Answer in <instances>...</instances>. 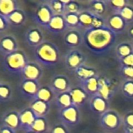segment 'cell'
<instances>
[{
	"instance_id": "1",
	"label": "cell",
	"mask_w": 133,
	"mask_h": 133,
	"mask_svg": "<svg viewBox=\"0 0 133 133\" xmlns=\"http://www.w3.org/2000/svg\"><path fill=\"white\" fill-rule=\"evenodd\" d=\"M83 44L95 55H103L110 51L117 40V34L108 26L84 30Z\"/></svg>"
},
{
	"instance_id": "2",
	"label": "cell",
	"mask_w": 133,
	"mask_h": 133,
	"mask_svg": "<svg viewBox=\"0 0 133 133\" xmlns=\"http://www.w3.org/2000/svg\"><path fill=\"white\" fill-rule=\"evenodd\" d=\"M35 62L41 66L51 68L58 64L61 57L58 45L49 41H44L34 51Z\"/></svg>"
},
{
	"instance_id": "3",
	"label": "cell",
	"mask_w": 133,
	"mask_h": 133,
	"mask_svg": "<svg viewBox=\"0 0 133 133\" xmlns=\"http://www.w3.org/2000/svg\"><path fill=\"white\" fill-rule=\"evenodd\" d=\"M28 62L29 59L26 52L19 49L12 54L4 56L2 60V66L3 70L9 74L21 76Z\"/></svg>"
},
{
	"instance_id": "4",
	"label": "cell",
	"mask_w": 133,
	"mask_h": 133,
	"mask_svg": "<svg viewBox=\"0 0 133 133\" xmlns=\"http://www.w3.org/2000/svg\"><path fill=\"white\" fill-rule=\"evenodd\" d=\"M122 124L123 118L121 115L115 110L109 109L105 113L100 115L99 125L107 131L116 132Z\"/></svg>"
},
{
	"instance_id": "5",
	"label": "cell",
	"mask_w": 133,
	"mask_h": 133,
	"mask_svg": "<svg viewBox=\"0 0 133 133\" xmlns=\"http://www.w3.org/2000/svg\"><path fill=\"white\" fill-rule=\"evenodd\" d=\"M58 118L61 123L69 129H71L80 122L81 112L78 107L72 105L69 108L60 109L58 111Z\"/></svg>"
},
{
	"instance_id": "6",
	"label": "cell",
	"mask_w": 133,
	"mask_h": 133,
	"mask_svg": "<svg viewBox=\"0 0 133 133\" xmlns=\"http://www.w3.org/2000/svg\"><path fill=\"white\" fill-rule=\"evenodd\" d=\"M53 16L54 12L48 2H40L36 7L32 19L37 25L45 28Z\"/></svg>"
},
{
	"instance_id": "7",
	"label": "cell",
	"mask_w": 133,
	"mask_h": 133,
	"mask_svg": "<svg viewBox=\"0 0 133 133\" xmlns=\"http://www.w3.org/2000/svg\"><path fill=\"white\" fill-rule=\"evenodd\" d=\"M86 60V55L78 49L69 50L65 55V66L68 69L72 71H75L76 69L84 65Z\"/></svg>"
},
{
	"instance_id": "8",
	"label": "cell",
	"mask_w": 133,
	"mask_h": 133,
	"mask_svg": "<svg viewBox=\"0 0 133 133\" xmlns=\"http://www.w3.org/2000/svg\"><path fill=\"white\" fill-rule=\"evenodd\" d=\"M117 92V86L111 79L101 76L99 77V89L98 94L103 97L107 101H110Z\"/></svg>"
},
{
	"instance_id": "9",
	"label": "cell",
	"mask_w": 133,
	"mask_h": 133,
	"mask_svg": "<svg viewBox=\"0 0 133 133\" xmlns=\"http://www.w3.org/2000/svg\"><path fill=\"white\" fill-rule=\"evenodd\" d=\"M41 87V86L38 81L23 79L19 86V91L23 97L32 101Z\"/></svg>"
},
{
	"instance_id": "10",
	"label": "cell",
	"mask_w": 133,
	"mask_h": 133,
	"mask_svg": "<svg viewBox=\"0 0 133 133\" xmlns=\"http://www.w3.org/2000/svg\"><path fill=\"white\" fill-rule=\"evenodd\" d=\"M50 87L55 94L69 92L72 87L69 77L63 74H57L53 76L50 83Z\"/></svg>"
},
{
	"instance_id": "11",
	"label": "cell",
	"mask_w": 133,
	"mask_h": 133,
	"mask_svg": "<svg viewBox=\"0 0 133 133\" xmlns=\"http://www.w3.org/2000/svg\"><path fill=\"white\" fill-rule=\"evenodd\" d=\"M43 76V69L42 66L38 64L37 62L29 61L23 69L21 76L23 79H30L38 81L41 79Z\"/></svg>"
},
{
	"instance_id": "12",
	"label": "cell",
	"mask_w": 133,
	"mask_h": 133,
	"mask_svg": "<svg viewBox=\"0 0 133 133\" xmlns=\"http://www.w3.org/2000/svg\"><path fill=\"white\" fill-rule=\"evenodd\" d=\"M63 41L67 47L72 49H77L83 44V36L78 29H68L64 33Z\"/></svg>"
},
{
	"instance_id": "13",
	"label": "cell",
	"mask_w": 133,
	"mask_h": 133,
	"mask_svg": "<svg viewBox=\"0 0 133 133\" xmlns=\"http://www.w3.org/2000/svg\"><path fill=\"white\" fill-rule=\"evenodd\" d=\"M25 41L28 46L31 48H37L42 42L44 41V36L43 31L37 26H31L26 31Z\"/></svg>"
},
{
	"instance_id": "14",
	"label": "cell",
	"mask_w": 133,
	"mask_h": 133,
	"mask_svg": "<svg viewBox=\"0 0 133 133\" xmlns=\"http://www.w3.org/2000/svg\"><path fill=\"white\" fill-rule=\"evenodd\" d=\"M107 26L116 34H123L128 27L129 23L118 13H113L106 19Z\"/></svg>"
},
{
	"instance_id": "15",
	"label": "cell",
	"mask_w": 133,
	"mask_h": 133,
	"mask_svg": "<svg viewBox=\"0 0 133 133\" xmlns=\"http://www.w3.org/2000/svg\"><path fill=\"white\" fill-rule=\"evenodd\" d=\"M110 101L104 99L100 94H95L91 96L89 101L90 108L93 112L99 115H103L110 108Z\"/></svg>"
},
{
	"instance_id": "16",
	"label": "cell",
	"mask_w": 133,
	"mask_h": 133,
	"mask_svg": "<svg viewBox=\"0 0 133 133\" xmlns=\"http://www.w3.org/2000/svg\"><path fill=\"white\" fill-rule=\"evenodd\" d=\"M19 50V44L15 36L8 34L0 38V53L4 56Z\"/></svg>"
},
{
	"instance_id": "17",
	"label": "cell",
	"mask_w": 133,
	"mask_h": 133,
	"mask_svg": "<svg viewBox=\"0 0 133 133\" xmlns=\"http://www.w3.org/2000/svg\"><path fill=\"white\" fill-rule=\"evenodd\" d=\"M69 93L72 99L73 105L78 107L79 108L83 107L90 98V96L80 85L72 87L69 90Z\"/></svg>"
},
{
	"instance_id": "18",
	"label": "cell",
	"mask_w": 133,
	"mask_h": 133,
	"mask_svg": "<svg viewBox=\"0 0 133 133\" xmlns=\"http://www.w3.org/2000/svg\"><path fill=\"white\" fill-rule=\"evenodd\" d=\"M54 34H60L68 30L63 15H54L48 26L44 28Z\"/></svg>"
},
{
	"instance_id": "19",
	"label": "cell",
	"mask_w": 133,
	"mask_h": 133,
	"mask_svg": "<svg viewBox=\"0 0 133 133\" xmlns=\"http://www.w3.org/2000/svg\"><path fill=\"white\" fill-rule=\"evenodd\" d=\"M73 72L79 79V83L84 82L94 76H98V72L96 68L90 65H87L86 64L76 69L75 71H73Z\"/></svg>"
},
{
	"instance_id": "20",
	"label": "cell",
	"mask_w": 133,
	"mask_h": 133,
	"mask_svg": "<svg viewBox=\"0 0 133 133\" xmlns=\"http://www.w3.org/2000/svg\"><path fill=\"white\" fill-rule=\"evenodd\" d=\"M37 118V116L31 110L30 108L23 109L19 112L20 128L23 129L26 132H27Z\"/></svg>"
},
{
	"instance_id": "21",
	"label": "cell",
	"mask_w": 133,
	"mask_h": 133,
	"mask_svg": "<svg viewBox=\"0 0 133 133\" xmlns=\"http://www.w3.org/2000/svg\"><path fill=\"white\" fill-rule=\"evenodd\" d=\"M2 125L8 126L14 130L20 128L19 112L16 111H9L6 112L2 118Z\"/></svg>"
},
{
	"instance_id": "22",
	"label": "cell",
	"mask_w": 133,
	"mask_h": 133,
	"mask_svg": "<svg viewBox=\"0 0 133 133\" xmlns=\"http://www.w3.org/2000/svg\"><path fill=\"white\" fill-rule=\"evenodd\" d=\"M5 19L9 23V26L13 27H19L26 23V15L23 10L19 9L7 16Z\"/></svg>"
},
{
	"instance_id": "23",
	"label": "cell",
	"mask_w": 133,
	"mask_h": 133,
	"mask_svg": "<svg viewBox=\"0 0 133 133\" xmlns=\"http://www.w3.org/2000/svg\"><path fill=\"white\" fill-rule=\"evenodd\" d=\"M31 110L37 117H46L51 109V104L40 100H34L31 101Z\"/></svg>"
},
{
	"instance_id": "24",
	"label": "cell",
	"mask_w": 133,
	"mask_h": 133,
	"mask_svg": "<svg viewBox=\"0 0 133 133\" xmlns=\"http://www.w3.org/2000/svg\"><path fill=\"white\" fill-rule=\"evenodd\" d=\"M55 93L53 91L50 85L41 86L34 100H40L51 104V102L55 98ZM33 100V101H34Z\"/></svg>"
},
{
	"instance_id": "25",
	"label": "cell",
	"mask_w": 133,
	"mask_h": 133,
	"mask_svg": "<svg viewBox=\"0 0 133 133\" xmlns=\"http://www.w3.org/2000/svg\"><path fill=\"white\" fill-rule=\"evenodd\" d=\"M133 53V42L122 41L119 43L115 48V55L118 60H121Z\"/></svg>"
},
{
	"instance_id": "26",
	"label": "cell",
	"mask_w": 133,
	"mask_h": 133,
	"mask_svg": "<svg viewBox=\"0 0 133 133\" xmlns=\"http://www.w3.org/2000/svg\"><path fill=\"white\" fill-rule=\"evenodd\" d=\"M20 9L18 1L16 0H0V16L6 18L10 13Z\"/></svg>"
},
{
	"instance_id": "27",
	"label": "cell",
	"mask_w": 133,
	"mask_h": 133,
	"mask_svg": "<svg viewBox=\"0 0 133 133\" xmlns=\"http://www.w3.org/2000/svg\"><path fill=\"white\" fill-rule=\"evenodd\" d=\"M99 77L100 76H94L84 82L79 83V85L87 91V93L91 97L98 94L99 89Z\"/></svg>"
},
{
	"instance_id": "28",
	"label": "cell",
	"mask_w": 133,
	"mask_h": 133,
	"mask_svg": "<svg viewBox=\"0 0 133 133\" xmlns=\"http://www.w3.org/2000/svg\"><path fill=\"white\" fill-rule=\"evenodd\" d=\"M94 13L90 12L88 9L82 10L79 13V25L80 28L84 29V30L91 29L94 18Z\"/></svg>"
},
{
	"instance_id": "29",
	"label": "cell",
	"mask_w": 133,
	"mask_h": 133,
	"mask_svg": "<svg viewBox=\"0 0 133 133\" xmlns=\"http://www.w3.org/2000/svg\"><path fill=\"white\" fill-rule=\"evenodd\" d=\"M88 10L92 12L93 13L101 16L106 12L108 9V5L106 1L104 0H92L88 2Z\"/></svg>"
},
{
	"instance_id": "30",
	"label": "cell",
	"mask_w": 133,
	"mask_h": 133,
	"mask_svg": "<svg viewBox=\"0 0 133 133\" xmlns=\"http://www.w3.org/2000/svg\"><path fill=\"white\" fill-rule=\"evenodd\" d=\"M55 103L56 106L59 108V110L66 108L73 105L72 99L69 92L56 94L55 98Z\"/></svg>"
},
{
	"instance_id": "31",
	"label": "cell",
	"mask_w": 133,
	"mask_h": 133,
	"mask_svg": "<svg viewBox=\"0 0 133 133\" xmlns=\"http://www.w3.org/2000/svg\"><path fill=\"white\" fill-rule=\"evenodd\" d=\"M48 130V122L46 117H37L27 132L31 131L36 133H45Z\"/></svg>"
},
{
	"instance_id": "32",
	"label": "cell",
	"mask_w": 133,
	"mask_h": 133,
	"mask_svg": "<svg viewBox=\"0 0 133 133\" xmlns=\"http://www.w3.org/2000/svg\"><path fill=\"white\" fill-rule=\"evenodd\" d=\"M63 16L68 29L80 28L79 13H65Z\"/></svg>"
},
{
	"instance_id": "33",
	"label": "cell",
	"mask_w": 133,
	"mask_h": 133,
	"mask_svg": "<svg viewBox=\"0 0 133 133\" xmlns=\"http://www.w3.org/2000/svg\"><path fill=\"white\" fill-rule=\"evenodd\" d=\"M12 96V90L8 84L2 83L0 85V104L9 101Z\"/></svg>"
},
{
	"instance_id": "34",
	"label": "cell",
	"mask_w": 133,
	"mask_h": 133,
	"mask_svg": "<svg viewBox=\"0 0 133 133\" xmlns=\"http://www.w3.org/2000/svg\"><path fill=\"white\" fill-rule=\"evenodd\" d=\"M50 5L54 15H64L65 13V1L62 0H51L48 1Z\"/></svg>"
},
{
	"instance_id": "35",
	"label": "cell",
	"mask_w": 133,
	"mask_h": 133,
	"mask_svg": "<svg viewBox=\"0 0 133 133\" xmlns=\"http://www.w3.org/2000/svg\"><path fill=\"white\" fill-rule=\"evenodd\" d=\"M121 91L128 99H133V80L124 79L121 84Z\"/></svg>"
},
{
	"instance_id": "36",
	"label": "cell",
	"mask_w": 133,
	"mask_h": 133,
	"mask_svg": "<svg viewBox=\"0 0 133 133\" xmlns=\"http://www.w3.org/2000/svg\"><path fill=\"white\" fill-rule=\"evenodd\" d=\"M108 7L114 10V13H118L124 7L129 4L128 0H108L106 1Z\"/></svg>"
},
{
	"instance_id": "37",
	"label": "cell",
	"mask_w": 133,
	"mask_h": 133,
	"mask_svg": "<svg viewBox=\"0 0 133 133\" xmlns=\"http://www.w3.org/2000/svg\"><path fill=\"white\" fill-rule=\"evenodd\" d=\"M65 13H79L82 11L81 5L79 2L75 0L65 1Z\"/></svg>"
},
{
	"instance_id": "38",
	"label": "cell",
	"mask_w": 133,
	"mask_h": 133,
	"mask_svg": "<svg viewBox=\"0 0 133 133\" xmlns=\"http://www.w3.org/2000/svg\"><path fill=\"white\" fill-rule=\"evenodd\" d=\"M128 23H133V5L130 3L118 12Z\"/></svg>"
},
{
	"instance_id": "39",
	"label": "cell",
	"mask_w": 133,
	"mask_h": 133,
	"mask_svg": "<svg viewBox=\"0 0 133 133\" xmlns=\"http://www.w3.org/2000/svg\"><path fill=\"white\" fill-rule=\"evenodd\" d=\"M48 133H70L69 129L62 123L54 124L48 130Z\"/></svg>"
},
{
	"instance_id": "40",
	"label": "cell",
	"mask_w": 133,
	"mask_h": 133,
	"mask_svg": "<svg viewBox=\"0 0 133 133\" xmlns=\"http://www.w3.org/2000/svg\"><path fill=\"white\" fill-rule=\"evenodd\" d=\"M120 72L125 79L133 80V67L121 65Z\"/></svg>"
},
{
	"instance_id": "41",
	"label": "cell",
	"mask_w": 133,
	"mask_h": 133,
	"mask_svg": "<svg viewBox=\"0 0 133 133\" xmlns=\"http://www.w3.org/2000/svg\"><path fill=\"white\" fill-rule=\"evenodd\" d=\"M124 128L133 129V111H128L123 118Z\"/></svg>"
},
{
	"instance_id": "42",
	"label": "cell",
	"mask_w": 133,
	"mask_h": 133,
	"mask_svg": "<svg viewBox=\"0 0 133 133\" xmlns=\"http://www.w3.org/2000/svg\"><path fill=\"white\" fill-rule=\"evenodd\" d=\"M118 62L121 65L133 67V53L121 60H118Z\"/></svg>"
},
{
	"instance_id": "43",
	"label": "cell",
	"mask_w": 133,
	"mask_h": 133,
	"mask_svg": "<svg viewBox=\"0 0 133 133\" xmlns=\"http://www.w3.org/2000/svg\"><path fill=\"white\" fill-rule=\"evenodd\" d=\"M9 26V23L7 22L6 19L2 16H0V33H2L3 31H5L8 26Z\"/></svg>"
},
{
	"instance_id": "44",
	"label": "cell",
	"mask_w": 133,
	"mask_h": 133,
	"mask_svg": "<svg viewBox=\"0 0 133 133\" xmlns=\"http://www.w3.org/2000/svg\"><path fill=\"white\" fill-rule=\"evenodd\" d=\"M0 133H16V130H14L8 126L2 125L0 128Z\"/></svg>"
},
{
	"instance_id": "45",
	"label": "cell",
	"mask_w": 133,
	"mask_h": 133,
	"mask_svg": "<svg viewBox=\"0 0 133 133\" xmlns=\"http://www.w3.org/2000/svg\"><path fill=\"white\" fill-rule=\"evenodd\" d=\"M127 34H128V36L133 40V25L130 26L128 29H127Z\"/></svg>"
},
{
	"instance_id": "46",
	"label": "cell",
	"mask_w": 133,
	"mask_h": 133,
	"mask_svg": "<svg viewBox=\"0 0 133 133\" xmlns=\"http://www.w3.org/2000/svg\"><path fill=\"white\" fill-rule=\"evenodd\" d=\"M124 133H133V129H127L124 128Z\"/></svg>"
},
{
	"instance_id": "47",
	"label": "cell",
	"mask_w": 133,
	"mask_h": 133,
	"mask_svg": "<svg viewBox=\"0 0 133 133\" xmlns=\"http://www.w3.org/2000/svg\"><path fill=\"white\" fill-rule=\"evenodd\" d=\"M26 133H36V132H31V131H29V132H26Z\"/></svg>"
},
{
	"instance_id": "48",
	"label": "cell",
	"mask_w": 133,
	"mask_h": 133,
	"mask_svg": "<svg viewBox=\"0 0 133 133\" xmlns=\"http://www.w3.org/2000/svg\"><path fill=\"white\" fill-rule=\"evenodd\" d=\"M2 84V83H1V79H0V85Z\"/></svg>"
}]
</instances>
